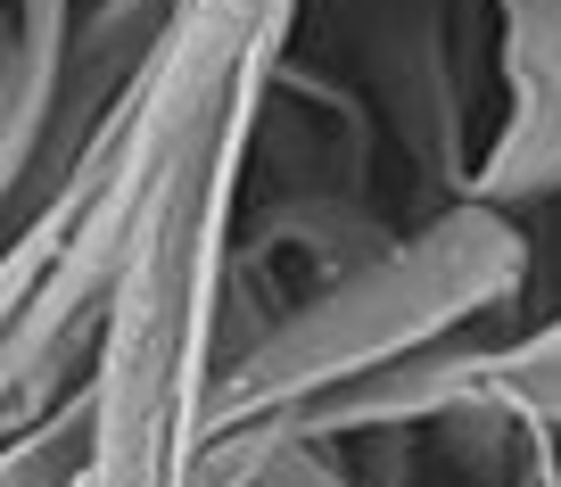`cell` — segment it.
<instances>
[{
  "label": "cell",
  "instance_id": "12",
  "mask_svg": "<svg viewBox=\"0 0 561 487\" xmlns=\"http://www.w3.org/2000/svg\"><path fill=\"white\" fill-rule=\"evenodd\" d=\"M0 34H9V0H0Z\"/></svg>",
  "mask_w": 561,
  "mask_h": 487
},
{
  "label": "cell",
  "instance_id": "4",
  "mask_svg": "<svg viewBox=\"0 0 561 487\" xmlns=\"http://www.w3.org/2000/svg\"><path fill=\"white\" fill-rule=\"evenodd\" d=\"M339 50V75L380 116L388 157L413 182V207L438 215L471 199L479 174V91L462 67L455 0H306Z\"/></svg>",
  "mask_w": 561,
  "mask_h": 487
},
{
  "label": "cell",
  "instance_id": "7",
  "mask_svg": "<svg viewBox=\"0 0 561 487\" xmlns=\"http://www.w3.org/2000/svg\"><path fill=\"white\" fill-rule=\"evenodd\" d=\"M380 116L364 91L331 67H306L298 50H280L273 83L256 107V140H248V174H273V191H347L364 199L371 166H380Z\"/></svg>",
  "mask_w": 561,
  "mask_h": 487
},
{
  "label": "cell",
  "instance_id": "3",
  "mask_svg": "<svg viewBox=\"0 0 561 487\" xmlns=\"http://www.w3.org/2000/svg\"><path fill=\"white\" fill-rule=\"evenodd\" d=\"M140 166H149V124H140L133 83L0 240V438L34 430L67 397H83L116 257L133 231Z\"/></svg>",
  "mask_w": 561,
  "mask_h": 487
},
{
  "label": "cell",
  "instance_id": "6",
  "mask_svg": "<svg viewBox=\"0 0 561 487\" xmlns=\"http://www.w3.org/2000/svg\"><path fill=\"white\" fill-rule=\"evenodd\" d=\"M495 75L504 116L479 149L471 199L537 215L561 199V0H495Z\"/></svg>",
  "mask_w": 561,
  "mask_h": 487
},
{
  "label": "cell",
  "instance_id": "2",
  "mask_svg": "<svg viewBox=\"0 0 561 487\" xmlns=\"http://www.w3.org/2000/svg\"><path fill=\"white\" fill-rule=\"evenodd\" d=\"M520 290H528V215L479 207V199L421 215L371 264L298 297L256 348L224 364V381L207 397L198 487H256L306 414H322L331 397H347V388L380 381V372L413 364V355L446 348L462 331L504 322Z\"/></svg>",
  "mask_w": 561,
  "mask_h": 487
},
{
  "label": "cell",
  "instance_id": "11",
  "mask_svg": "<svg viewBox=\"0 0 561 487\" xmlns=\"http://www.w3.org/2000/svg\"><path fill=\"white\" fill-rule=\"evenodd\" d=\"M537 487H561V430H537Z\"/></svg>",
  "mask_w": 561,
  "mask_h": 487
},
{
  "label": "cell",
  "instance_id": "5",
  "mask_svg": "<svg viewBox=\"0 0 561 487\" xmlns=\"http://www.w3.org/2000/svg\"><path fill=\"white\" fill-rule=\"evenodd\" d=\"M504 414L520 430H561V306L528 331H462L380 381L331 397L298 421L289 446H339L364 430H438L446 414Z\"/></svg>",
  "mask_w": 561,
  "mask_h": 487
},
{
  "label": "cell",
  "instance_id": "1",
  "mask_svg": "<svg viewBox=\"0 0 561 487\" xmlns=\"http://www.w3.org/2000/svg\"><path fill=\"white\" fill-rule=\"evenodd\" d=\"M298 18L306 0H182L140 67L149 166L83 381V487H198L248 140Z\"/></svg>",
  "mask_w": 561,
  "mask_h": 487
},
{
  "label": "cell",
  "instance_id": "8",
  "mask_svg": "<svg viewBox=\"0 0 561 487\" xmlns=\"http://www.w3.org/2000/svg\"><path fill=\"white\" fill-rule=\"evenodd\" d=\"M83 0H9V34H0V231L42 182L58 100H67V58Z\"/></svg>",
  "mask_w": 561,
  "mask_h": 487
},
{
  "label": "cell",
  "instance_id": "9",
  "mask_svg": "<svg viewBox=\"0 0 561 487\" xmlns=\"http://www.w3.org/2000/svg\"><path fill=\"white\" fill-rule=\"evenodd\" d=\"M0 487H83V397H67L34 430L0 438Z\"/></svg>",
  "mask_w": 561,
  "mask_h": 487
},
{
  "label": "cell",
  "instance_id": "10",
  "mask_svg": "<svg viewBox=\"0 0 561 487\" xmlns=\"http://www.w3.org/2000/svg\"><path fill=\"white\" fill-rule=\"evenodd\" d=\"M256 487H355V471L339 446H280Z\"/></svg>",
  "mask_w": 561,
  "mask_h": 487
}]
</instances>
